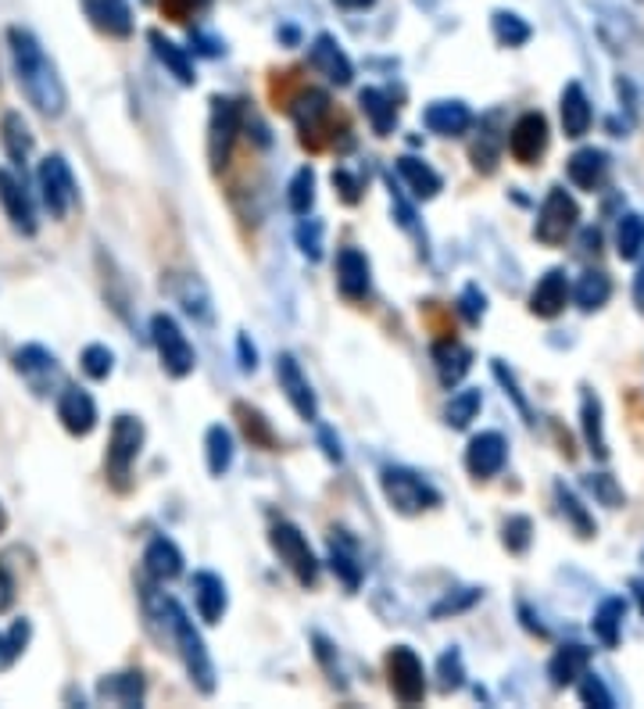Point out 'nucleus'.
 I'll return each mask as SVG.
<instances>
[{"label":"nucleus","mask_w":644,"mask_h":709,"mask_svg":"<svg viewBox=\"0 0 644 709\" xmlns=\"http://www.w3.org/2000/svg\"><path fill=\"white\" fill-rule=\"evenodd\" d=\"M623 616H626V602L623 598H605L602 606H598L594 621H591V630H594V638L602 642L605 648H616L620 645Z\"/></svg>","instance_id":"34"},{"label":"nucleus","mask_w":644,"mask_h":709,"mask_svg":"<svg viewBox=\"0 0 644 709\" xmlns=\"http://www.w3.org/2000/svg\"><path fill=\"white\" fill-rule=\"evenodd\" d=\"M580 419H584V437L598 459L609 456V445H605V434H602V402L591 390H584V402H580Z\"/></svg>","instance_id":"37"},{"label":"nucleus","mask_w":644,"mask_h":709,"mask_svg":"<svg viewBox=\"0 0 644 709\" xmlns=\"http://www.w3.org/2000/svg\"><path fill=\"white\" fill-rule=\"evenodd\" d=\"M634 301H637V305L644 309V269L637 273V283H634Z\"/></svg>","instance_id":"62"},{"label":"nucleus","mask_w":644,"mask_h":709,"mask_svg":"<svg viewBox=\"0 0 644 709\" xmlns=\"http://www.w3.org/2000/svg\"><path fill=\"white\" fill-rule=\"evenodd\" d=\"M237 344H240V358H243V362H240V366H243V369H248V373H251V369L258 366V362H255L258 355H255V348H251V344H248V337H240Z\"/></svg>","instance_id":"58"},{"label":"nucleus","mask_w":644,"mask_h":709,"mask_svg":"<svg viewBox=\"0 0 644 709\" xmlns=\"http://www.w3.org/2000/svg\"><path fill=\"white\" fill-rule=\"evenodd\" d=\"M484 309H487V298L477 283H469L466 291H463V315H466V323H480L484 320Z\"/></svg>","instance_id":"52"},{"label":"nucleus","mask_w":644,"mask_h":709,"mask_svg":"<svg viewBox=\"0 0 644 709\" xmlns=\"http://www.w3.org/2000/svg\"><path fill=\"white\" fill-rule=\"evenodd\" d=\"M147 40H150V48H155V58H158V62H162L168 72H173L183 86H194L197 75H194V65H190L187 51L176 48L173 40H165V37L158 33V29H150V37H147Z\"/></svg>","instance_id":"31"},{"label":"nucleus","mask_w":644,"mask_h":709,"mask_svg":"<svg viewBox=\"0 0 644 709\" xmlns=\"http://www.w3.org/2000/svg\"><path fill=\"white\" fill-rule=\"evenodd\" d=\"M144 570L155 581H176L183 573V552L168 538H155L144 552Z\"/></svg>","instance_id":"28"},{"label":"nucleus","mask_w":644,"mask_h":709,"mask_svg":"<svg viewBox=\"0 0 644 709\" xmlns=\"http://www.w3.org/2000/svg\"><path fill=\"white\" fill-rule=\"evenodd\" d=\"M423 123L429 133H437V137H463L472 126V112L463 101H434L423 112Z\"/></svg>","instance_id":"21"},{"label":"nucleus","mask_w":644,"mask_h":709,"mask_svg":"<svg viewBox=\"0 0 644 709\" xmlns=\"http://www.w3.org/2000/svg\"><path fill=\"white\" fill-rule=\"evenodd\" d=\"M588 667H591V648H584V645H562L559 653L551 656L548 674H551V681H555L559 688H565V685H577L580 677L588 674Z\"/></svg>","instance_id":"25"},{"label":"nucleus","mask_w":644,"mask_h":709,"mask_svg":"<svg viewBox=\"0 0 644 709\" xmlns=\"http://www.w3.org/2000/svg\"><path fill=\"white\" fill-rule=\"evenodd\" d=\"M380 488L387 494L391 509L402 512V517H419V512L434 509L440 502V494L429 488L419 473L405 470V466H387V470L380 473Z\"/></svg>","instance_id":"3"},{"label":"nucleus","mask_w":644,"mask_h":709,"mask_svg":"<svg viewBox=\"0 0 644 709\" xmlns=\"http://www.w3.org/2000/svg\"><path fill=\"white\" fill-rule=\"evenodd\" d=\"M80 362L90 380H104V376L115 369V355H112V348H104V344H86Z\"/></svg>","instance_id":"45"},{"label":"nucleus","mask_w":644,"mask_h":709,"mask_svg":"<svg viewBox=\"0 0 644 709\" xmlns=\"http://www.w3.org/2000/svg\"><path fill=\"white\" fill-rule=\"evenodd\" d=\"M505 451H509L505 437L498 430H484V434L472 437L469 448H466V470L477 480H490L495 473H501Z\"/></svg>","instance_id":"14"},{"label":"nucleus","mask_w":644,"mask_h":709,"mask_svg":"<svg viewBox=\"0 0 644 709\" xmlns=\"http://www.w3.org/2000/svg\"><path fill=\"white\" fill-rule=\"evenodd\" d=\"M14 606V577L0 566V613H8Z\"/></svg>","instance_id":"57"},{"label":"nucleus","mask_w":644,"mask_h":709,"mask_svg":"<svg viewBox=\"0 0 644 709\" xmlns=\"http://www.w3.org/2000/svg\"><path fill=\"white\" fill-rule=\"evenodd\" d=\"M97 696L118 706H141L144 702V677L141 674H112L97 685Z\"/></svg>","instance_id":"32"},{"label":"nucleus","mask_w":644,"mask_h":709,"mask_svg":"<svg viewBox=\"0 0 644 709\" xmlns=\"http://www.w3.org/2000/svg\"><path fill=\"white\" fill-rule=\"evenodd\" d=\"M14 369H19V376L29 384V390L40 398L51 395V387L61 380L58 358L48 348H40V344H25V348L14 352Z\"/></svg>","instance_id":"12"},{"label":"nucleus","mask_w":644,"mask_h":709,"mask_svg":"<svg viewBox=\"0 0 644 709\" xmlns=\"http://www.w3.org/2000/svg\"><path fill=\"white\" fill-rule=\"evenodd\" d=\"M0 205H4V212L11 219V226L25 237L37 233V212H33V201H29V194L22 187V179L0 169Z\"/></svg>","instance_id":"16"},{"label":"nucleus","mask_w":644,"mask_h":709,"mask_svg":"<svg viewBox=\"0 0 644 709\" xmlns=\"http://www.w3.org/2000/svg\"><path fill=\"white\" fill-rule=\"evenodd\" d=\"M434 366H437L440 384H444V387H455V384H463V376L469 373V366H472V352L466 348L463 341L444 337V341H437V344H434Z\"/></svg>","instance_id":"23"},{"label":"nucleus","mask_w":644,"mask_h":709,"mask_svg":"<svg viewBox=\"0 0 644 709\" xmlns=\"http://www.w3.org/2000/svg\"><path fill=\"white\" fill-rule=\"evenodd\" d=\"M495 37L505 48H523L530 40V25L512 11H495Z\"/></svg>","instance_id":"41"},{"label":"nucleus","mask_w":644,"mask_h":709,"mask_svg":"<svg viewBox=\"0 0 644 709\" xmlns=\"http://www.w3.org/2000/svg\"><path fill=\"white\" fill-rule=\"evenodd\" d=\"M359 104H362V112L365 118H370V126L376 137H391L394 126H397V108H394V101L383 94V90L376 86H365L362 94H359Z\"/></svg>","instance_id":"29"},{"label":"nucleus","mask_w":644,"mask_h":709,"mask_svg":"<svg viewBox=\"0 0 644 709\" xmlns=\"http://www.w3.org/2000/svg\"><path fill=\"white\" fill-rule=\"evenodd\" d=\"M37 179H40V194H43V205H48L51 219H65L75 208V201H80V190H75V176L69 169V161L61 155H48L40 161Z\"/></svg>","instance_id":"8"},{"label":"nucleus","mask_w":644,"mask_h":709,"mask_svg":"<svg viewBox=\"0 0 644 709\" xmlns=\"http://www.w3.org/2000/svg\"><path fill=\"white\" fill-rule=\"evenodd\" d=\"M530 538H533V523L527 517H512L505 523V549L509 552H527L530 549Z\"/></svg>","instance_id":"47"},{"label":"nucleus","mask_w":644,"mask_h":709,"mask_svg":"<svg viewBox=\"0 0 644 709\" xmlns=\"http://www.w3.org/2000/svg\"><path fill=\"white\" fill-rule=\"evenodd\" d=\"M58 419L72 437H86L97 427V405L83 387H65L58 395Z\"/></svg>","instance_id":"15"},{"label":"nucleus","mask_w":644,"mask_h":709,"mask_svg":"<svg viewBox=\"0 0 644 709\" xmlns=\"http://www.w3.org/2000/svg\"><path fill=\"white\" fill-rule=\"evenodd\" d=\"M194 40L201 43V51H205L208 58H215V54H219V43H215V40H208V37H201V33H194Z\"/></svg>","instance_id":"61"},{"label":"nucleus","mask_w":644,"mask_h":709,"mask_svg":"<svg viewBox=\"0 0 644 709\" xmlns=\"http://www.w3.org/2000/svg\"><path fill=\"white\" fill-rule=\"evenodd\" d=\"M631 587H634V595H637V606H641V613H644V581H634Z\"/></svg>","instance_id":"63"},{"label":"nucleus","mask_w":644,"mask_h":709,"mask_svg":"<svg viewBox=\"0 0 644 709\" xmlns=\"http://www.w3.org/2000/svg\"><path fill=\"white\" fill-rule=\"evenodd\" d=\"M330 570L344 581V587H351V592H355V587L362 584V566H359V560H355V555H351L347 549H341V545H333V552H330Z\"/></svg>","instance_id":"46"},{"label":"nucleus","mask_w":644,"mask_h":709,"mask_svg":"<svg viewBox=\"0 0 644 709\" xmlns=\"http://www.w3.org/2000/svg\"><path fill=\"white\" fill-rule=\"evenodd\" d=\"M322 445H326V456H330L333 462H341V459H344L341 441H333V437H330V430H322Z\"/></svg>","instance_id":"59"},{"label":"nucleus","mask_w":644,"mask_h":709,"mask_svg":"<svg viewBox=\"0 0 644 709\" xmlns=\"http://www.w3.org/2000/svg\"><path fill=\"white\" fill-rule=\"evenodd\" d=\"M8 51H11V65H14V75H19V86H22L25 101L33 104L43 118L65 115V104H69L65 83H61V75H58L51 58L43 54L40 40L29 33V29L11 25L8 29Z\"/></svg>","instance_id":"1"},{"label":"nucleus","mask_w":644,"mask_h":709,"mask_svg":"<svg viewBox=\"0 0 644 709\" xmlns=\"http://www.w3.org/2000/svg\"><path fill=\"white\" fill-rule=\"evenodd\" d=\"M477 598H480V592H477V587H466V595H455V598L448 595L444 602H437V606H434V616L440 621V616H448V613H463V609H469Z\"/></svg>","instance_id":"54"},{"label":"nucleus","mask_w":644,"mask_h":709,"mask_svg":"<svg viewBox=\"0 0 644 709\" xmlns=\"http://www.w3.org/2000/svg\"><path fill=\"white\" fill-rule=\"evenodd\" d=\"M336 8H344V11H365V8H373L376 0H333Z\"/></svg>","instance_id":"60"},{"label":"nucleus","mask_w":644,"mask_h":709,"mask_svg":"<svg viewBox=\"0 0 644 709\" xmlns=\"http://www.w3.org/2000/svg\"><path fill=\"white\" fill-rule=\"evenodd\" d=\"M29 635H33V627H29L25 616H22V621H14L8 630H0V670H8L11 663L25 653Z\"/></svg>","instance_id":"39"},{"label":"nucleus","mask_w":644,"mask_h":709,"mask_svg":"<svg viewBox=\"0 0 644 709\" xmlns=\"http://www.w3.org/2000/svg\"><path fill=\"white\" fill-rule=\"evenodd\" d=\"M548 147V118L541 112H527L516 118V126L509 133V150L519 165H533L544 155Z\"/></svg>","instance_id":"13"},{"label":"nucleus","mask_w":644,"mask_h":709,"mask_svg":"<svg viewBox=\"0 0 644 709\" xmlns=\"http://www.w3.org/2000/svg\"><path fill=\"white\" fill-rule=\"evenodd\" d=\"M290 115H294L301 140L312 144V147H319L322 123L330 118V97L322 94V90H304V94H301L294 104H290Z\"/></svg>","instance_id":"19"},{"label":"nucleus","mask_w":644,"mask_h":709,"mask_svg":"<svg viewBox=\"0 0 644 709\" xmlns=\"http://www.w3.org/2000/svg\"><path fill=\"white\" fill-rule=\"evenodd\" d=\"M577 219H580V208L570 194H565V187H551L541 205V216H537L533 237L548 248L565 244V237L577 230Z\"/></svg>","instance_id":"10"},{"label":"nucleus","mask_w":644,"mask_h":709,"mask_svg":"<svg viewBox=\"0 0 644 709\" xmlns=\"http://www.w3.org/2000/svg\"><path fill=\"white\" fill-rule=\"evenodd\" d=\"M237 416H240V427H243V434L251 437V445H258V448H276L272 427L266 424V416H262V413L248 409V405H237Z\"/></svg>","instance_id":"43"},{"label":"nucleus","mask_w":644,"mask_h":709,"mask_svg":"<svg viewBox=\"0 0 644 709\" xmlns=\"http://www.w3.org/2000/svg\"><path fill=\"white\" fill-rule=\"evenodd\" d=\"M90 14L97 19V25L107 37H129L133 33V11L129 0H94Z\"/></svg>","instance_id":"33"},{"label":"nucleus","mask_w":644,"mask_h":709,"mask_svg":"<svg viewBox=\"0 0 644 709\" xmlns=\"http://www.w3.org/2000/svg\"><path fill=\"white\" fill-rule=\"evenodd\" d=\"M555 494H559V505H562V512L570 517V523L577 526V534L580 538H591L594 534V520L584 512V505H580V498L565 488V484H555Z\"/></svg>","instance_id":"44"},{"label":"nucleus","mask_w":644,"mask_h":709,"mask_svg":"<svg viewBox=\"0 0 644 709\" xmlns=\"http://www.w3.org/2000/svg\"><path fill=\"white\" fill-rule=\"evenodd\" d=\"M309 62H312L315 72H322V75H326V80L336 83V86H347L351 75H355V69H351V58L341 51V43H336L330 33H322V37L312 40Z\"/></svg>","instance_id":"17"},{"label":"nucleus","mask_w":644,"mask_h":709,"mask_svg":"<svg viewBox=\"0 0 644 709\" xmlns=\"http://www.w3.org/2000/svg\"><path fill=\"white\" fill-rule=\"evenodd\" d=\"M276 380H280L287 402L294 405V413L304 419V424H315V419H319V398H315V390L309 384V376L301 373L294 355L276 358Z\"/></svg>","instance_id":"11"},{"label":"nucleus","mask_w":644,"mask_h":709,"mask_svg":"<svg viewBox=\"0 0 644 709\" xmlns=\"http://www.w3.org/2000/svg\"><path fill=\"white\" fill-rule=\"evenodd\" d=\"M4 526H8V512H4V505H0V534H4Z\"/></svg>","instance_id":"64"},{"label":"nucleus","mask_w":644,"mask_h":709,"mask_svg":"<svg viewBox=\"0 0 644 709\" xmlns=\"http://www.w3.org/2000/svg\"><path fill=\"white\" fill-rule=\"evenodd\" d=\"M588 484H591V491L602 498V502L609 505V509H620L623 505V494H620V488H616V480H612L609 473H598V477H588Z\"/></svg>","instance_id":"51"},{"label":"nucleus","mask_w":644,"mask_h":709,"mask_svg":"<svg viewBox=\"0 0 644 709\" xmlns=\"http://www.w3.org/2000/svg\"><path fill=\"white\" fill-rule=\"evenodd\" d=\"M565 301H570V280H565L562 269H548L530 294V312L537 320H555V315L565 309Z\"/></svg>","instance_id":"20"},{"label":"nucleus","mask_w":644,"mask_h":709,"mask_svg":"<svg viewBox=\"0 0 644 709\" xmlns=\"http://www.w3.org/2000/svg\"><path fill=\"white\" fill-rule=\"evenodd\" d=\"M437 674H440V688L444 691H455L458 685H463V677H466V670H463V656L455 653H444L440 656V663H437Z\"/></svg>","instance_id":"48"},{"label":"nucleus","mask_w":644,"mask_h":709,"mask_svg":"<svg viewBox=\"0 0 644 709\" xmlns=\"http://www.w3.org/2000/svg\"><path fill=\"white\" fill-rule=\"evenodd\" d=\"M269 545L272 552L280 555V563L294 573V577L304 584V587H312L319 581V560H315V552L309 545V538H304L294 523H272V531H269Z\"/></svg>","instance_id":"4"},{"label":"nucleus","mask_w":644,"mask_h":709,"mask_svg":"<svg viewBox=\"0 0 644 709\" xmlns=\"http://www.w3.org/2000/svg\"><path fill=\"white\" fill-rule=\"evenodd\" d=\"M205 4H208V0H162V11H165L173 22H187L190 14H197Z\"/></svg>","instance_id":"55"},{"label":"nucleus","mask_w":644,"mask_h":709,"mask_svg":"<svg viewBox=\"0 0 644 709\" xmlns=\"http://www.w3.org/2000/svg\"><path fill=\"white\" fill-rule=\"evenodd\" d=\"M194 598H197V613H201L205 624H219L226 616L229 595H226L222 577H215V573H208V570L194 573Z\"/></svg>","instance_id":"24"},{"label":"nucleus","mask_w":644,"mask_h":709,"mask_svg":"<svg viewBox=\"0 0 644 709\" xmlns=\"http://www.w3.org/2000/svg\"><path fill=\"white\" fill-rule=\"evenodd\" d=\"M0 144H4V155L11 158V165H25L29 155H33V133H29L19 112H8L0 118Z\"/></svg>","instance_id":"27"},{"label":"nucleus","mask_w":644,"mask_h":709,"mask_svg":"<svg viewBox=\"0 0 644 709\" xmlns=\"http://www.w3.org/2000/svg\"><path fill=\"white\" fill-rule=\"evenodd\" d=\"M387 681H391L394 699L402 706H419L426 699V674H423V659L416 656V648H408V645L391 648Z\"/></svg>","instance_id":"9"},{"label":"nucleus","mask_w":644,"mask_h":709,"mask_svg":"<svg viewBox=\"0 0 644 709\" xmlns=\"http://www.w3.org/2000/svg\"><path fill=\"white\" fill-rule=\"evenodd\" d=\"M477 413H480V390H458V395L448 402L444 419H448V427L466 430L472 419H477Z\"/></svg>","instance_id":"40"},{"label":"nucleus","mask_w":644,"mask_h":709,"mask_svg":"<svg viewBox=\"0 0 644 709\" xmlns=\"http://www.w3.org/2000/svg\"><path fill=\"white\" fill-rule=\"evenodd\" d=\"M333 187H336V194H341L344 205H359L362 201V184L347 169H336L333 173Z\"/></svg>","instance_id":"53"},{"label":"nucleus","mask_w":644,"mask_h":709,"mask_svg":"<svg viewBox=\"0 0 644 709\" xmlns=\"http://www.w3.org/2000/svg\"><path fill=\"white\" fill-rule=\"evenodd\" d=\"M565 176H570V184L580 190H598L609 176V155L598 147H580L577 155L565 161Z\"/></svg>","instance_id":"22"},{"label":"nucleus","mask_w":644,"mask_h":709,"mask_svg":"<svg viewBox=\"0 0 644 709\" xmlns=\"http://www.w3.org/2000/svg\"><path fill=\"white\" fill-rule=\"evenodd\" d=\"M609 294H612V280L602 273V269H588L584 277H580V283H577V291H573V298H577V305L584 309V312H594V309H602L605 301H609Z\"/></svg>","instance_id":"36"},{"label":"nucleus","mask_w":644,"mask_h":709,"mask_svg":"<svg viewBox=\"0 0 644 709\" xmlns=\"http://www.w3.org/2000/svg\"><path fill=\"white\" fill-rule=\"evenodd\" d=\"M616 244H620V259H637L641 248H644V219L641 216H634V212L623 216Z\"/></svg>","instance_id":"42"},{"label":"nucleus","mask_w":644,"mask_h":709,"mask_svg":"<svg viewBox=\"0 0 644 709\" xmlns=\"http://www.w3.org/2000/svg\"><path fill=\"white\" fill-rule=\"evenodd\" d=\"M580 699H584L588 706H602V709H612V696H609V688L602 685V677H594V674H584V685H580Z\"/></svg>","instance_id":"50"},{"label":"nucleus","mask_w":644,"mask_h":709,"mask_svg":"<svg viewBox=\"0 0 644 709\" xmlns=\"http://www.w3.org/2000/svg\"><path fill=\"white\" fill-rule=\"evenodd\" d=\"M165 613H168V627H173V638L179 645L183 667H187L194 688L201 691V696H211V691H215V667H211V656L205 648V638L197 635L194 621L179 609V602L165 598Z\"/></svg>","instance_id":"2"},{"label":"nucleus","mask_w":644,"mask_h":709,"mask_svg":"<svg viewBox=\"0 0 644 709\" xmlns=\"http://www.w3.org/2000/svg\"><path fill=\"white\" fill-rule=\"evenodd\" d=\"M150 341H155L158 358H162V369H165L168 376H176V380H183V376L194 373L197 355H194L187 334H183L173 315L158 312L155 320H150Z\"/></svg>","instance_id":"6"},{"label":"nucleus","mask_w":644,"mask_h":709,"mask_svg":"<svg viewBox=\"0 0 644 709\" xmlns=\"http://www.w3.org/2000/svg\"><path fill=\"white\" fill-rule=\"evenodd\" d=\"M298 244H301V251L309 254L312 262L322 259V222L319 219H309V222L298 226Z\"/></svg>","instance_id":"49"},{"label":"nucleus","mask_w":644,"mask_h":709,"mask_svg":"<svg viewBox=\"0 0 644 709\" xmlns=\"http://www.w3.org/2000/svg\"><path fill=\"white\" fill-rule=\"evenodd\" d=\"M144 448V424L129 413L115 416L112 424V437H107V456H104V466H107V477L115 480L118 488H126V477L133 470L136 456H141Z\"/></svg>","instance_id":"5"},{"label":"nucleus","mask_w":644,"mask_h":709,"mask_svg":"<svg viewBox=\"0 0 644 709\" xmlns=\"http://www.w3.org/2000/svg\"><path fill=\"white\" fill-rule=\"evenodd\" d=\"M562 129H565V137H573V140L584 137L591 129V101L580 83H570L562 90Z\"/></svg>","instance_id":"26"},{"label":"nucleus","mask_w":644,"mask_h":709,"mask_svg":"<svg viewBox=\"0 0 644 709\" xmlns=\"http://www.w3.org/2000/svg\"><path fill=\"white\" fill-rule=\"evenodd\" d=\"M237 133H240V101L211 97V115H208V161H211V173H222L229 165Z\"/></svg>","instance_id":"7"},{"label":"nucleus","mask_w":644,"mask_h":709,"mask_svg":"<svg viewBox=\"0 0 644 709\" xmlns=\"http://www.w3.org/2000/svg\"><path fill=\"white\" fill-rule=\"evenodd\" d=\"M397 173H402V179L408 184V190L416 194L419 201L437 198V194H440V187H444V179H440L434 169H429V165H426L423 158H412V155L397 158Z\"/></svg>","instance_id":"30"},{"label":"nucleus","mask_w":644,"mask_h":709,"mask_svg":"<svg viewBox=\"0 0 644 709\" xmlns=\"http://www.w3.org/2000/svg\"><path fill=\"white\" fill-rule=\"evenodd\" d=\"M370 259L359 248H344L336 254V286L347 301H365L370 298Z\"/></svg>","instance_id":"18"},{"label":"nucleus","mask_w":644,"mask_h":709,"mask_svg":"<svg viewBox=\"0 0 644 709\" xmlns=\"http://www.w3.org/2000/svg\"><path fill=\"white\" fill-rule=\"evenodd\" d=\"M495 376L505 384V390H509V395H512V402L519 405V413L530 416V405H527V398H523V395H519V387H516V380H512V373L505 369V362H495Z\"/></svg>","instance_id":"56"},{"label":"nucleus","mask_w":644,"mask_h":709,"mask_svg":"<svg viewBox=\"0 0 644 709\" xmlns=\"http://www.w3.org/2000/svg\"><path fill=\"white\" fill-rule=\"evenodd\" d=\"M287 205H290V212H294V216H309L312 212V205H315V173H312V165H304V169H298L294 179H290Z\"/></svg>","instance_id":"38"},{"label":"nucleus","mask_w":644,"mask_h":709,"mask_svg":"<svg viewBox=\"0 0 644 709\" xmlns=\"http://www.w3.org/2000/svg\"><path fill=\"white\" fill-rule=\"evenodd\" d=\"M205 451H208V470L211 477H222L229 466H233V434L226 427H208L205 434Z\"/></svg>","instance_id":"35"}]
</instances>
